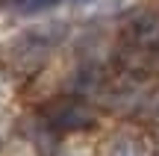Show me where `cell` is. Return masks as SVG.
I'll use <instances>...</instances> for the list:
<instances>
[{
	"mask_svg": "<svg viewBox=\"0 0 159 156\" xmlns=\"http://www.w3.org/2000/svg\"><path fill=\"white\" fill-rule=\"evenodd\" d=\"M156 156H159V147H156Z\"/></svg>",
	"mask_w": 159,
	"mask_h": 156,
	"instance_id": "cell-2",
	"label": "cell"
},
{
	"mask_svg": "<svg viewBox=\"0 0 159 156\" xmlns=\"http://www.w3.org/2000/svg\"><path fill=\"white\" fill-rule=\"evenodd\" d=\"M106 156H148V153H144V147L139 145V141L121 139V141H115V145H112V150H109Z\"/></svg>",
	"mask_w": 159,
	"mask_h": 156,
	"instance_id": "cell-1",
	"label": "cell"
}]
</instances>
